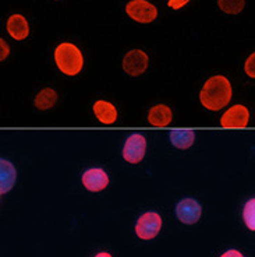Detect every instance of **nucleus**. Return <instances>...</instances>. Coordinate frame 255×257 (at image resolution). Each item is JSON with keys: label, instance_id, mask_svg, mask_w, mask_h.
<instances>
[{"label": "nucleus", "instance_id": "3", "mask_svg": "<svg viewBox=\"0 0 255 257\" xmlns=\"http://www.w3.org/2000/svg\"><path fill=\"white\" fill-rule=\"evenodd\" d=\"M147 153V139L140 133H133L127 137L123 146V158L128 164H140Z\"/></svg>", "mask_w": 255, "mask_h": 257}, {"label": "nucleus", "instance_id": "15", "mask_svg": "<svg viewBox=\"0 0 255 257\" xmlns=\"http://www.w3.org/2000/svg\"><path fill=\"white\" fill-rule=\"evenodd\" d=\"M56 102H58V92L53 88H44L37 94L34 105L39 110H48L53 108Z\"/></svg>", "mask_w": 255, "mask_h": 257}, {"label": "nucleus", "instance_id": "12", "mask_svg": "<svg viewBox=\"0 0 255 257\" xmlns=\"http://www.w3.org/2000/svg\"><path fill=\"white\" fill-rule=\"evenodd\" d=\"M173 120V112L172 109L165 105V103H159L152 106L149 112H148V122L155 127H166L169 126Z\"/></svg>", "mask_w": 255, "mask_h": 257}, {"label": "nucleus", "instance_id": "14", "mask_svg": "<svg viewBox=\"0 0 255 257\" xmlns=\"http://www.w3.org/2000/svg\"><path fill=\"white\" fill-rule=\"evenodd\" d=\"M170 143L179 150H188L195 142L194 130H172L170 132Z\"/></svg>", "mask_w": 255, "mask_h": 257}, {"label": "nucleus", "instance_id": "10", "mask_svg": "<svg viewBox=\"0 0 255 257\" xmlns=\"http://www.w3.org/2000/svg\"><path fill=\"white\" fill-rule=\"evenodd\" d=\"M7 32L16 41L27 39L30 35V26L28 21L23 14H13L7 20Z\"/></svg>", "mask_w": 255, "mask_h": 257}, {"label": "nucleus", "instance_id": "7", "mask_svg": "<svg viewBox=\"0 0 255 257\" xmlns=\"http://www.w3.org/2000/svg\"><path fill=\"white\" fill-rule=\"evenodd\" d=\"M201 214H202V207L195 199L180 200L176 206V217L183 224H195L201 218Z\"/></svg>", "mask_w": 255, "mask_h": 257}, {"label": "nucleus", "instance_id": "22", "mask_svg": "<svg viewBox=\"0 0 255 257\" xmlns=\"http://www.w3.org/2000/svg\"><path fill=\"white\" fill-rule=\"evenodd\" d=\"M95 257H112V254L108 253V251H101V253H98Z\"/></svg>", "mask_w": 255, "mask_h": 257}, {"label": "nucleus", "instance_id": "21", "mask_svg": "<svg viewBox=\"0 0 255 257\" xmlns=\"http://www.w3.org/2000/svg\"><path fill=\"white\" fill-rule=\"evenodd\" d=\"M220 257H244V256H242L240 251L236 250V249H230V250L224 251L223 254H222Z\"/></svg>", "mask_w": 255, "mask_h": 257}, {"label": "nucleus", "instance_id": "2", "mask_svg": "<svg viewBox=\"0 0 255 257\" xmlns=\"http://www.w3.org/2000/svg\"><path fill=\"white\" fill-rule=\"evenodd\" d=\"M55 62L58 69L66 76L74 77L83 70L84 58L81 51L74 44L63 42L55 51Z\"/></svg>", "mask_w": 255, "mask_h": 257}, {"label": "nucleus", "instance_id": "13", "mask_svg": "<svg viewBox=\"0 0 255 257\" xmlns=\"http://www.w3.org/2000/svg\"><path fill=\"white\" fill-rule=\"evenodd\" d=\"M96 119L103 124H113L117 120V109L113 103L99 99L92 106Z\"/></svg>", "mask_w": 255, "mask_h": 257}, {"label": "nucleus", "instance_id": "8", "mask_svg": "<svg viewBox=\"0 0 255 257\" xmlns=\"http://www.w3.org/2000/svg\"><path fill=\"white\" fill-rule=\"evenodd\" d=\"M249 122V110L247 106L241 103H237L224 112L220 117V126L222 127H247Z\"/></svg>", "mask_w": 255, "mask_h": 257}, {"label": "nucleus", "instance_id": "19", "mask_svg": "<svg viewBox=\"0 0 255 257\" xmlns=\"http://www.w3.org/2000/svg\"><path fill=\"white\" fill-rule=\"evenodd\" d=\"M0 49H2V53H0V60L2 62H5V59L9 56V53H10V48L7 45V42L3 38H0Z\"/></svg>", "mask_w": 255, "mask_h": 257}, {"label": "nucleus", "instance_id": "6", "mask_svg": "<svg viewBox=\"0 0 255 257\" xmlns=\"http://www.w3.org/2000/svg\"><path fill=\"white\" fill-rule=\"evenodd\" d=\"M148 64H149V58L147 53L141 49H133L127 52L123 58V70L133 77L142 76L147 71Z\"/></svg>", "mask_w": 255, "mask_h": 257}, {"label": "nucleus", "instance_id": "1", "mask_svg": "<svg viewBox=\"0 0 255 257\" xmlns=\"http://www.w3.org/2000/svg\"><path fill=\"white\" fill-rule=\"evenodd\" d=\"M231 101V84L224 76H213L205 81L199 92V102L205 109L216 112Z\"/></svg>", "mask_w": 255, "mask_h": 257}, {"label": "nucleus", "instance_id": "11", "mask_svg": "<svg viewBox=\"0 0 255 257\" xmlns=\"http://www.w3.org/2000/svg\"><path fill=\"white\" fill-rule=\"evenodd\" d=\"M17 180V171L10 161L2 158L0 160V194L5 196L13 189Z\"/></svg>", "mask_w": 255, "mask_h": 257}, {"label": "nucleus", "instance_id": "20", "mask_svg": "<svg viewBox=\"0 0 255 257\" xmlns=\"http://www.w3.org/2000/svg\"><path fill=\"white\" fill-rule=\"evenodd\" d=\"M190 0H169L167 2V6L173 9V10H179L183 6H185Z\"/></svg>", "mask_w": 255, "mask_h": 257}, {"label": "nucleus", "instance_id": "9", "mask_svg": "<svg viewBox=\"0 0 255 257\" xmlns=\"http://www.w3.org/2000/svg\"><path fill=\"white\" fill-rule=\"evenodd\" d=\"M83 185L90 192H102L109 185V176L102 168H90L83 174Z\"/></svg>", "mask_w": 255, "mask_h": 257}, {"label": "nucleus", "instance_id": "18", "mask_svg": "<svg viewBox=\"0 0 255 257\" xmlns=\"http://www.w3.org/2000/svg\"><path fill=\"white\" fill-rule=\"evenodd\" d=\"M244 71L245 74L251 78H255V52L251 53L247 60H245V64H244Z\"/></svg>", "mask_w": 255, "mask_h": 257}, {"label": "nucleus", "instance_id": "17", "mask_svg": "<svg viewBox=\"0 0 255 257\" xmlns=\"http://www.w3.org/2000/svg\"><path fill=\"white\" fill-rule=\"evenodd\" d=\"M242 219L249 231H255V197L249 199L242 208Z\"/></svg>", "mask_w": 255, "mask_h": 257}, {"label": "nucleus", "instance_id": "4", "mask_svg": "<svg viewBox=\"0 0 255 257\" xmlns=\"http://www.w3.org/2000/svg\"><path fill=\"white\" fill-rule=\"evenodd\" d=\"M126 13L137 23L149 24L158 17V9L147 0H131L126 6Z\"/></svg>", "mask_w": 255, "mask_h": 257}, {"label": "nucleus", "instance_id": "5", "mask_svg": "<svg viewBox=\"0 0 255 257\" xmlns=\"http://www.w3.org/2000/svg\"><path fill=\"white\" fill-rule=\"evenodd\" d=\"M160 228H162V218L158 212H145L142 214L137 224H135V233L137 236L144 240H151L158 233H159Z\"/></svg>", "mask_w": 255, "mask_h": 257}, {"label": "nucleus", "instance_id": "16", "mask_svg": "<svg viewBox=\"0 0 255 257\" xmlns=\"http://www.w3.org/2000/svg\"><path fill=\"white\" fill-rule=\"evenodd\" d=\"M217 6L226 14H238L245 6V0H217Z\"/></svg>", "mask_w": 255, "mask_h": 257}]
</instances>
